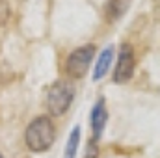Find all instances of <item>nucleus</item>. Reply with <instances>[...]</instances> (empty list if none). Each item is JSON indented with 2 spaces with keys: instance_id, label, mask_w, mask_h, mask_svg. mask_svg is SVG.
<instances>
[{
  "instance_id": "f257e3e1",
  "label": "nucleus",
  "mask_w": 160,
  "mask_h": 158,
  "mask_svg": "<svg viewBox=\"0 0 160 158\" xmlns=\"http://www.w3.org/2000/svg\"><path fill=\"white\" fill-rule=\"evenodd\" d=\"M24 141L32 153H45L56 141V126L48 116H39L26 126Z\"/></svg>"
},
{
  "instance_id": "f03ea898",
  "label": "nucleus",
  "mask_w": 160,
  "mask_h": 158,
  "mask_svg": "<svg viewBox=\"0 0 160 158\" xmlns=\"http://www.w3.org/2000/svg\"><path fill=\"white\" fill-rule=\"evenodd\" d=\"M75 101V86L69 80H56L48 91H47V101L45 106L50 116L62 117L73 104Z\"/></svg>"
},
{
  "instance_id": "7ed1b4c3",
  "label": "nucleus",
  "mask_w": 160,
  "mask_h": 158,
  "mask_svg": "<svg viewBox=\"0 0 160 158\" xmlns=\"http://www.w3.org/2000/svg\"><path fill=\"white\" fill-rule=\"evenodd\" d=\"M95 54V47L93 45H82L78 48H75L65 62V71L69 77L73 78H84L86 73L89 71V63L93 60Z\"/></svg>"
},
{
  "instance_id": "20e7f679",
  "label": "nucleus",
  "mask_w": 160,
  "mask_h": 158,
  "mask_svg": "<svg viewBox=\"0 0 160 158\" xmlns=\"http://www.w3.org/2000/svg\"><path fill=\"white\" fill-rule=\"evenodd\" d=\"M134 67H136V58H134V48L128 43H123L119 47V56L114 71V82L125 84L134 77Z\"/></svg>"
},
{
  "instance_id": "39448f33",
  "label": "nucleus",
  "mask_w": 160,
  "mask_h": 158,
  "mask_svg": "<svg viewBox=\"0 0 160 158\" xmlns=\"http://www.w3.org/2000/svg\"><path fill=\"white\" fill-rule=\"evenodd\" d=\"M108 121V110H106V102L102 97L97 99V102L91 108V116H89V125H91V140L97 141L102 136V130L106 126Z\"/></svg>"
},
{
  "instance_id": "423d86ee",
  "label": "nucleus",
  "mask_w": 160,
  "mask_h": 158,
  "mask_svg": "<svg viewBox=\"0 0 160 158\" xmlns=\"http://www.w3.org/2000/svg\"><path fill=\"white\" fill-rule=\"evenodd\" d=\"M112 62H114V47L110 45V47L102 48V52H101L99 58H97V63H95V69H93V80H95V82L102 80L108 75Z\"/></svg>"
},
{
  "instance_id": "0eeeda50",
  "label": "nucleus",
  "mask_w": 160,
  "mask_h": 158,
  "mask_svg": "<svg viewBox=\"0 0 160 158\" xmlns=\"http://www.w3.org/2000/svg\"><path fill=\"white\" fill-rule=\"evenodd\" d=\"M132 0H106L104 4V15L110 22H118L121 17L128 11Z\"/></svg>"
},
{
  "instance_id": "6e6552de",
  "label": "nucleus",
  "mask_w": 160,
  "mask_h": 158,
  "mask_svg": "<svg viewBox=\"0 0 160 158\" xmlns=\"http://www.w3.org/2000/svg\"><path fill=\"white\" fill-rule=\"evenodd\" d=\"M78 143H80V126H73L69 138H67V147H65V155L63 158H77L78 153Z\"/></svg>"
},
{
  "instance_id": "1a4fd4ad",
  "label": "nucleus",
  "mask_w": 160,
  "mask_h": 158,
  "mask_svg": "<svg viewBox=\"0 0 160 158\" xmlns=\"http://www.w3.org/2000/svg\"><path fill=\"white\" fill-rule=\"evenodd\" d=\"M9 15H11V9H9V6H8V2H6V0H0V26H4V24L8 22Z\"/></svg>"
},
{
  "instance_id": "9d476101",
  "label": "nucleus",
  "mask_w": 160,
  "mask_h": 158,
  "mask_svg": "<svg viewBox=\"0 0 160 158\" xmlns=\"http://www.w3.org/2000/svg\"><path fill=\"white\" fill-rule=\"evenodd\" d=\"M99 156V147H97V141H89L88 143V147H86V155H84V158H97Z\"/></svg>"
},
{
  "instance_id": "9b49d317",
  "label": "nucleus",
  "mask_w": 160,
  "mask_h": 158,
  "mask_svg": "<svg viewBox=\"0 0 160 158\" xmlns=\"http://www.w3.org/2000/svg\"><path fill=\"white\" fill-rule=\"evenodd\" d=\"M0 158H4V156H2V155H0Z\"/></svg>"
}]
</instances>
